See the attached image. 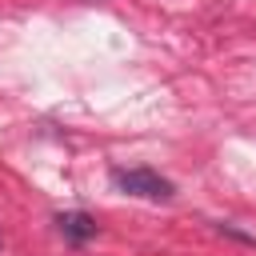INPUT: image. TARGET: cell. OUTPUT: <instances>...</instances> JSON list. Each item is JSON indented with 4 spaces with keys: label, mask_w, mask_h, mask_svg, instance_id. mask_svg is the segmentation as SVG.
Returning a JSON list of instances; mask_svg holds the SVG:
<instances>
[{
    "label": "cell",
    "mask_w": 256,
    "mask_h": 256,
    "mask_svg": "<svg viewBox=\"0 0 256 256\" xmlns=\"http://www.w3.org/2000/svg\"><path fill=\"white\" fill-rule=\"evenodd\" d=\"M56 228H60V236H68L72 244H84V240L96 236V220H92L88 212H60V216H56Z\"/></svg>",
    "instance_id": "2"
},
{
    "label": "cell",
    "mask_w": 256,
    "mask_h": 256,
    "mask_svg": "<svg viewBox=\"0 0 256 256\" xmlns=\"http://www.w3.org/2000/svg\"><path fill=\"white\" fill-rule=\"evenodd\" d=\"M112 184L128 196H140V200H172L176 196V184L152 168H112Z\"/></svg>",
    "instance_id": "1"
}]
</instances>
